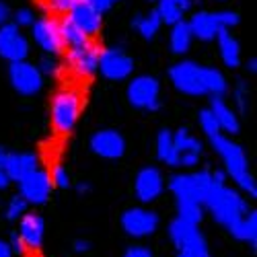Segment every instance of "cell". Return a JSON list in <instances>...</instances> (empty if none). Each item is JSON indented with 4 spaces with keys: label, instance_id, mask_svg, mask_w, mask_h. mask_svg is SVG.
<instances>
[{
    "label": "cell",
    "instance_id": "1",
    "mask_svg": "<svg viewBox=\"0 0 257 257\" xmlns=\"http://www.w3.org/2000/svg\"><path fill=\"white\" fill-rule=\"evenodd\" d=\"M212 140V146H214V151H216L220 155V159L224 161L226 165V175L232 177V181H237V185L247 191V194L251 198L257 196V187H255V181L249 173V163H247V157L243 153V148L237 144V142H232L230 138L216 134V136H210Z\"/></svg>",
    "mask_w": 257,
    "mask_h": 257
},
{
    "label": "cell",
    "instance_id": "2",
    "mask_svg": "<svg viewBox=\"0 0 257 257\" xmlns=\"http://www.w3.org/2000/svg\"><path fill=\"white\" fill-rule=\"evenodd\" d=\"M82 107V97L76 89H62L54 95L52 107H50V117L52 127L58 134H68L78 121Z\"/></svg>",
    "mask_w": 257,
    "mask_h": 257
},
{
    "label": "cell",
    "instance_id": "3",
    "mask_svg": "<svg viewBox=\"0 0 257 257\" xmlns=\"http://www.w3.org/2000/svg\"><path fill=\"white\" fill-rule=\"evenodd\" d=\"M169 187L175 194L177 200L185 198V200H194V202L204 206V200L212 187V173L210 171H200V173L173 175L169 181Z\"/></svg>",
    "mask_w": 257,
    "mask_h": 257
},
{
    "label": "cell",
    "instance_id": "4",
    "mask_svg": "<svg viewBox=\"0 0 257 257\" xmlns=\"http://www.w3.org/2000/svg\"><path fill=\"white\" fill-rule=\"evenodd\" d=\"M99 54H101V48L93 44V41L72 46L68 48V54H66V66L78 78H91L97 74V68H99Z\"/></svg>",
    "mask_w": 257,
    "mask_h": 257
},
{
    "label": "cell",
    "instance_id": "5",
    "mask_svg": "<svg viewBox=\"0 0 257 257\" xmlns=\"http://www.w3.org/2000/svg\"><path fill=\"white\" fill-rule=\"evenodd\" d=\"M169 76H171V82L175 84L177 91H181L185 95H194V97L206 95L204 66H200V64L191 62V60H183L169 70Z\"/></svg>",
    "mask_w": 257,
    "mask_h": 257
},
{
    "label": "cell",
    "instance_id": "6",
    "mask_svg": "<svg viewBox=\"0 0 257 257\" xmlns=\"http://www.w3.org/2000/svg\"><path fill=\"white\" fill-rule=\"evenodd\" d=\"M159 93H161V84L155 76H136L130 84H127V101H130L138 109H148V111H157L161 103H159Z\"/></svg>",
    "mask_w": 257,
    "mask_h": 257
},
{
    "label": "cell",
    "instance_id": "7",
    "mask_svg": "<svg viewBox=\"0 0 257 257\" xmlns=\"http://www.w3.org/2000/svg\"><path fill=\"white\" fill-rule=\"evenodd\" d=\"M159 214L146 208H127L121 214V228L134 239L151 237L159 228Z\"/></svg>",
    "mask_w": 257,
    "mask_h": 257
},
{
    "label": "cell",
    "instance_id": "8",
    "mask_svg": "<svg viewBox=\"0 0 257 257\" xmlns=\"http://www.w3.org/2000/svg\"><path fill=\"white\" fill-rule=\"evenodd\" d=\"M9 78H11V84L15 87V91L25 95V97L35 95L41 87H44V74L39 72V68L35 64H31L27 60L11 62Z\"/></svg>",
    "mask_w": 257,
    "mask_h": 257
},
{
    "label": "cell",
    "instance_id": "9",
    "mask_svg": "<svg viewBox=\"0 0 257 257\" xmlns=\"http://www.w3.org/2000/svg\"><path fill=\"white\" fill-rule=\"evenodd\" d=\"M17 183H19V196L27 204H33V206L46 204L52 194V187H54L50 173H46V171H41V169H35L33 173L25 175Z\"/></svg>",
    "mask_w": 257,
    "mask_h": 257
},
{
    "label": "cell",
    "instance_id": "10",
    "mask_svg": "<svg viewBox=\"0 0 257 257\" xmlns=\"http://www.w3.org/2000/svg\"><path fill=\"white\" fill-rule=\"evenodd\" d=\"M31 33H33V41L46 54L56 56L64 50V41H62V33H60V21H56L54 17H41V19L33 21Z\"/></svg>",
    "mask_w": 257,
    "mask_h": 257
},
{
    "label": "cell",
    "instance_id": "11",
    "mask_svg": "<svg viewBox=\"0 0 257 257\" xmlns=\"http://www.w3.org/2000/svg\"><path fill=\"white\" fill-rule=\"evenodd\" d=\"M97 70H101V74L109 80H123L132 74L134 62L119 48H107V50H101V54H99Z\"/></svg>",
    "mask_w": 257,
    "mask_h": 257
},
{
    "label": "cell",
    "instance_id": "12",
    "mask_svg": "<svg viewBox=\"0 0 257 257\" xmlns=\"http://www.w3.org/2000/svg\"><path fill=\"white\" fill-rule=\"evenodd\" d=\"M0 56L9 62H21L29 56V41L15 23L0 25Z\"/></svg>",
    "mask_w": 257,
    "mask_h": 257
},
{
    "label": "cell",
    "instance_id": "13",
    "mask_svg": "<svg viewBox=\"0 0 257 257\" xmlns=\"http://www.w3.org/2000/svg\"><path fill=\"white\" fill-rule=\"evenodd\" d=\"M163 189H165V179L157 167H146L136 175L134 194L140 202H144V204L155 202L163 194Z\"/></svg>",
    "mask_w": 257,
    "mask_h": 257
},
{
    "label": "cell",
    "instance_id": "14",
    "mask_svg": "<svg viewBox=\"0 0 257 257\" xmlns=\"http://www.w3.org/2000/svg\"><path fill=\"white\" fill-rule=\"evenodd\" d=\"M91 151L101 159H119L125 153V140L115 130H101L91 138Z\"/></svg>",
    "mask_w": 257,
    "mask_h": 257
},
{
    "label": "cell",
    "instance_id": "15",
    "mask_svg": "<svg viewBox=\"0 0 257 257\" xmlns=\"http://www.w3.org/2000/svg\"><path fill=\"white\" fill-rule=\"evenodd\" d=\"M19 237L29 251H37L46 237V222L39 214H23L19 218Z\"/></svg>",
    "mask_w": 257,
    "mask_h": 257
},
{
    "label": "cell",
    "instance_id": "16",
    "mask_svg": "<svg viewBox=\"0 0 257 257\" xmlns=\"http://www.w3.org/2000/svg\"><path fill=\"white\" fill-rule=\"evenodd\" d=\"M101 15L103 13H99L97 9H93L89 3H84V0H82V3L76 5L66 17L87 37H93V35H97L101 31V25H103V17Z\"/></svg>",
    "mask_w": 257,
    "mask_h": 257
},
{
    "label": "cell",
    "instance_id": "17",
    "mask_svg": "<svg viewBox=\"0 0 257 257\" xmlns=\"http://www.w3.org/2000/svg\"><path fill=\"white\" fill-rule=\"evenodd\" d=\"M173 144L179 157V167H196L202 155V144L198 138H194L187 130H177L173 134Z\"/></svg>",
    "mask_w": 257,
    "mask_h": 257
},
{
    "label": "cell",
    "instance_id": "18",
    "mask_svg": "<svg viewBox=\"0 0 257 257\" xmlns=\"http://www.w3.org/2000/svg\"><path fill=\"white\" fill-rule=\"evenodd\" d=\"M37 169V157L31 155V153H9V159H7V165H5V171L7 175L11 177V181H21L25 175L33 173Z\"/></svg>",
    "mask_w": 257,
    "mask_h": 257
},
{
    "label": "cell",
    "instance_id": "19",
    "mask_svg": "<svg viewBox=\"0 0 257 257\" xmlns=\"http://www.w3.org/2000/svg\"><path fill=\"white\" fill-rule=\"evenodd\" d=\"M189 29H191V35L198 37L200 41H212L216 39L220 27L216 23V17L214 13H196L189 21Z\"/></svg>",
    "mask_w": 257,
    "mask_h": 257
},
{
    "label": "cell",
    "instance_id": "20",
    "mask_svg": "<svg viewBox=\"0 0 257 257\" xmlns=\"http://www.w3.org/2000/svg\"><path fill=\"white\" fill-rule=\"evenodd\" d=\"M210 111H212L214 119H216V123H218V127L222 132H226V134H237L239 132V117H237V113H234L220 97L212 99Z\"/></svg>",
    "mask_w": 257,
    "mask_h": 257
},
{
    "label": "cell",
    "instance_id": "21",
    "mask_svg": "<svg viewBox=\"0 0 257 257\" xmlns=\"http://www.w3.org/2000/svg\"><path fill=\"white\" fill-rule=\"evenodd\" d=\"M216 39H218V50H220V58L224 62V66L237 68L241 64V46H239V41L228 33V29H220Z\"/></svg>",
    "mask_w": 257,
    "mask_h": 257
},
{
    "label": "cell",
    "instance_id": "22",
    "mask_svg": "<svg viewBox=\"0 0 257 257\" xmlns=\"http://www.w3.org/2000/svg\"><path fill=\"white\" fill-rule=\"evenodd\" d=\"M200 230H198V224H191L187 220H181V218H175L173 222L169 224V237L171 241L175 243L177 249L189 245L191 241H196L200 237Z\"/></svg>",
    "mask_w": 257,
    "mask_h": 257
},
{
    "label": "cell",
    "instance_id": "23",
    "mask_svg": "<svg viewBox=\"0 0 257 257\" xmlns=\"http://www.w3.org/2000/svg\"><path fill=\"white\" fill-rule=\"evenodd\" d=\"M157 157L163 163H167L169 167H179V157H177L175 144H173V134L169 130H163L157 136Z\"/></svg>",
    "mask_w": 257,
    "mask_h": 257
},
{
    "label": "cell",
    "instance_id": "24",
    "mask_svg": "<svg viewBox=\"0 0 257 257\" xmlns=\"http://www.w3.org/2000/svg\"><path fill=\"white\" fill-rule=\"evenodd\" d=\"M191 41H194V35H191V29H189V23L185 21H179V23L173 25V31H171V50L175 54H185L191 46Z\"/></svg>",
    "mask_w": 257,
    "mask_h": 257
},
{
    "label": "cell",
    "instance_id": "25",
    "mask_svg": "<svg viewBox=\"0 0 257 257\" xmlns=\"http://www.w3.org/2000/svg\"><path fill=\"white\" fill-rule=\"evenodd\" d=\"M204 89H206V95L222 97L226 93V89H228L224 74L220 70H216V68H206L204 66Z\"/></svg>",
    "mask_w": 257,
    "mask_h": 257
},
{
    "label": "cell",
    "instance_id": "26",
    "mask_svg": "<svg viewBox=\"0 0 257 257\" xmlns=\"http://www.w3.org/2000/svg\"><path fill=\"white\" fill-rule=\"evenodd\" d=\"M177 214L181 220H187L191 224H200L202 218H204V206L194 202V200H185V198H179L177 200Z\"/></svg>",
    "mask_w": 257,
    "mask_h": 257
},
{
    "label": "cell",
    "instance_id": "27",
    "mask_svg": "<svg viewBox=\"0 0 257 257\" xmlns=\"http://www.w3.org/2000/svg\"><path fill=\"white\" fill-rule=\"evenodd\" d=\"M161 25H163V21H161L157 9L151 11L148 15H144V17H138V19L134 21V27L138 29V33H140L144 39H153V37L159 33Z\"/></svg>",
    "mask_w": 257,
    "mask_h": 257
},
{
    "label": "cell",
    "instance_id": "28",
    "mask_svg": "<svg viewBox=\"0 0 257 257\" xmlns=\"http://www.w3.org/2000/svg\"><path fill=\"white\" fill-rule=\"evenodd\" d=\"M60 33H62V41H64V48H72V46H80L84 41H89V37L84 35L68 17H64L60 21Z\"/></svg>",
    "mask_w": 257,
    "mask_h": 257
},
{
    "label": "cell",
    "instance_id": "29",
    "mask_svg": "<svg viewBox=\"0 0 257 257\" xmlns=\"http://www.w3.org/2000/svg\"><path fill=\"white\" fill-rule=\"evenodd\" d=\"M157 13H159L161 21L167 25H175L179 21H183V11L177 7L175 0H159Z\"/></svg>",
    "mask_w": 257,
    "mask_h": 257
},
{
    "label": "cell",
    "instance_id": "30",
    "mask_svg": "<svg viewBox=\"0 0 257 257\" xmlns=\"http://www.w3.org/2000/svg\"><path fill=\"white\" fill-rule=\"evenodd\" d=\"M177 257H210V251H208V243L204 239V234H200V237L196 241H191L189 245L181 247Z\"/></svg>",
    "mask_w": 257,
    "mask_h": 257
},
{
    "label": "cell",
    "instance_id": "31",
    "mask_svg": "<svg viewBox=\"0 0 257 257\" xmlns=\"http://www.w3.org/2000/svg\"><path fill=\"white\" fill-rule=\"evenodd\" d=\"M27 206H29V204H27L23 198H21L19 194L13 196V198L9 200V206H7V218H9V220H19V218L27 212Z\"/></svg>",
    "mask_w": 257,
    "mask_h": 257
},
{
    "label": "cell",
    "instance_id": "32",
    "mask_svg": "<svg viewBox=\"0 0 257 257\" xmlns=\"http://www.w3.org/2000/svg\"><path fill=\"white\" fill-rule=\"evenodd\" d=\"M80 3H82V0H44L46 9L52 11L54 15H68Z\"/></svg>",
    "mask_w": 257,
    "mask_h": 257
},
{
    "label": "cell",
    "instance_id": "33",
    "mask_svg": "<svg viewBox=\"0 0 257 257\" xmlns=\"http://www.w3.org/2000/svg\"><path fill=\"white\" fill-rule=\"evenodd\" d=\"M200 125H202V130L208 134V138L220 134V127H218V123H216V119H214V115H212L210 109L200 111Z\"/></svg>",
    "mask_w": 257,
    "mask_h": 257
},
{
    "label": "cell",
    "instance_id": "34",
    "mask_svg": "<svg viewBox=\"0 0 257 257\" xmlns=\"http://www.w3.org/2000/svg\"><path fill=\"white\" fill-rule=\"evenodd\" d=\"M50 179H52V185H54V187H60V189L70 187V175H68V171L64 169L62 165H56V167L52 169Z\"/></svg>",
    "mask_w": 257,
    "mask_h": 257
},
{
    "label": "cell",
    "instance_id": "35",
    "mask_svg": "<svg viewBox=\"0 0 257 257\" xmlns=\"http://www.w3.org/2000/svg\"><path fill=\"white\" fill-rule=\"evenodd\" d=\"M214 17H216V23L220 29H230L234 25H239V15L232 13V11H220V13H214Z\"/></svg>",
    "mask_w": 257,
    "mask_h": 257
},
{
    "label": "cell",
    "instance_id": "36",
    "mask_svg": "<svg viewBox=\"0 0 257 257\" xmlns=\"http://www.w3.org/2000/svg\"><path fill=\"white\" fill-rule=\"evenodd\" d=\"M39 72L46 74V76H60L62 74V66L54 60V58H44L39 62Z\"/></svg>",
    "mask_w": 257,
    "mask_h": 257
},
{
    "label": "cell",
    "instance_id": "37",
    "mask_svg": "<svg viewBox=\"0 0 257 257\" xmlns=\"http://www.w3.org/2000/svg\"><path fill=\"white\" fill-rule=\"evenodd\" d=\"M33 21H35V17L29 9H21V11L15 13V25L17 27H31Z\"/></svg>",
    "mask_w": 257,
    "mask_h": 257
},
{
    "label": "cell",
    "instance_id": "38",
    "mask_svg": "<svg viewBox=\"0 0 257 257\" xmlns=\"http://www.w3.org/2000/svg\"><path fill=\"white\" fill-rule=\"evenodd\" d=\"M123 257H155V255H153L151 249L144 247V245H132V247L125 249Z\"/></svg>",
    "mask_w": 257,
    "mask_h": 257
},
{
    "label": "cell",
    "instance_id": "39",
    "mask_svg": "<svg viewBox=\"0 0 257 257\" xmlns=\"http://www.w3.org/2000/svg\"><path fill=\"white\" fill-rule=\"evenodd\" d=\"M234 99H237L239 109H241V111H245V109H247V87H245V82H243V80L239 82L237 91H234Z\"/></svg>",
    "mask_w": 257,
    "mask_h": 257
},
{
    "label": "cell",
    "instance_id": "40",
    "mask_svg": "<svg viewBox=\"0 0 257 257\" xmlns=\"http://www.w3.org/2000/svg\"><path fill=\"white\" fill-rule=\"evenodd\" d=\"M9 247H11V251H13V255L17 253V255H23L25 251H27V247H25V243H23V239L19 237V232H15L13 237H11V241H9Z\"/></svg>",
    "mask_w": 257,
    "mask_h": 257
},
{
    "label": "cell",
    "instance_id": "41",
    "mask_svg": "<svg viewBox=\"0 0 257 257\" xmlns=\"http://www.w3.org/2000/svg\"><path fill=\"white\" fill-rule=\"evenodd\" d=\"M84 3H89L93 9H97L99 13H105V11H109L111 9V3L109 0H84Z\"/></svg>",
    "mask_w": 257,
    "mask_h": 257
},
{
    "label": "cell",
    "instance_id": "42",
    "mask_svg": "<svg viewBox=\"0 0 257 257\" xmlns=\"http://www.w3.org/2000/svg\"><path fill=\"white\" fill-rule=\"evenodd\" d=\"M72 249H74L76 253H87V251L91 249V243H89L87 239H76L74 245H72Z\"/></svg>",
    "mask_w": 257,
    "mask_h": 257
},
{
    "label": "cell",
    "instance_id": "43",
    "mask_svg": "<svg viewBox=\"0 0 257 257\" xmlns=\"http://www.w3.org/2000/svg\"><path fill=\"white\" fill-rule=\"evenodd\" d=\"M9 19H11V9L0 0V25H5V23H9Z\"/></svg>",
    "mask_w": 257,
    "mask_h": 257
},
{
    "label": "cell",
    "instance_id": "44",
    "mask_svg": "<svg viewBox=\"0 0 257 257\" xmlns=\"http://www.w3.org/2000/svg\"><path fill=\"white\" fill-rule=\"evenodd\" d=\"M11 183H13V181H11V177L7 175V171H5V169H0V191L7 189Z\"/></svg>",
    "mask_w": 257,
    "mask_h": 257
},
{
    "label": "cell",
    "instance_id": "45",
    "mask_svg": "<svg viewBox=\"0 0 257 257\" xmlns=\"http://www.w3.org/2000/svg\"><path fill=\"white\" fill-rule=\"evenodd\" d=\"M0 257H13V251L9 247V241H3V239H0Z\"/></svg>",
    "mask_w": 257,
    "mask_h": 257
},
{
    "label": "cell",
    "instance_id": "46",
    "mask_svg": "<svg viewBox=\"0 0 257 257\" xmlns=\"http://www.w3.org/2000/svg\"><path fill=\"white\" fill-rule=\"evenodd\" d=\"M212 181L214 183H226V173H224V171H214V173H212Z\"/></svg>",
    "mask_w": 257,
    "mask_h": 257
},
{
    "label": "cell",
    "instance_id": "47",
    "mask_svg": "<svg viewBox=\"0 0 257 257\" xmlns=\"http://www.w3.org/2000/svg\"><path fill=\"white\" fill-rule=\"evenodd\" d=\"M175 3H177V7H179L183 13H187V11L191 9V0H175Z\"/></svg>",
    "mask_w": 257,
    "mask_h": 257
},
{
    "label": "cell",
    "instance_id": "48",
    "mask_svg": "<svg viewBox=\"0 0 257 257\" xmlns=\"http://www.w3.org/2000/svg\"><path fill=\"white\" fill-rule=\"evenodd\" d=\"M7 159H9V153L5 151L3 146H0V169H5V165H7Z\"/></svg>",
    "mask_w": 257,
    "mask_h": 257
},
{
    "label": "cell",
    "instance_id": "49",
    "mask_svg": "<svg viewBox=\"0 0 257 257\" xmlns=\"http://www.w3.org/2000/svg\"><path fill=\"white\" fill-rule=\"evenodd\" d=\"M247 68H249L251 72H255V70H257V60H255V58H251V60L247 62Z\"/></svg>",
    "mask_w": 257,
    "mask_h": 257
},
{
    "label": "cell",
    "instance_id": "50",
    "mask_svg": "<svg viewBox=\"0 0 257 257\" xmlns=\"http://www.w3.org/2000/svg\"><path fill=\"white\" fill-rule=\"evenodd\" d=\"M89 189H91V187H89L87 183H80V185H78V191H80V194H84V191H89Z\"/></svg>",
    "mask_w": 257,
    "mask_h": 257
},
{
    "label": "cell",
    "instance_id": "51",
    "mask_svg": "<svg viewBox=\"0 0 257 257\" xmlns=\"http://www.w3.org/2000/svg\"><path fill=\"white\" fill-rule=\"evenodd\" d=\"M109 3H111V5H113V3H117V0H109Z\"/></svg>",
    "mask_w": 257,
    "mask_h": 257
}]
</instances>
